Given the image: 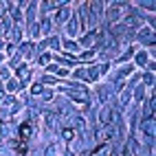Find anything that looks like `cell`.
Masks as SVG:
<instances>
[{
  "instance_id": "obj_1",
  "label": "cell",
  "mask_w": 156,
  "mask_h": 156,
  "mask_svg": "<svg viewBox=\"0 0 156 156\" xmlns=\"http://www.w3.org/2000/svg\"><path fill=\"white\" fill-rule=\"evenodd\" d=\"M31 132H33L31 123H22V126H20V139H22V141H27V139L31 136Z\"/></svg>"
},
{
  "instance_id": "obj_2",
  "label": "cell",
  "mask_w": 156,
  "mask_h": 156,
  "mask_svg": "<svg viewBox=\"0 0 156 156\" xmlns=\"http://www.w3.org/2000/svg\"><path fill=\"white\" fill-rule=\"evenodd\" d=\"M73 136H75V132H73V130H66V132H64V139H66V141H70Z\"/></svg>"
},
{
  "instance_id": "obj_4",
  "label": "cell",
  "mask_w": 156,
  "mask_h": 156,
  "mask_svg": "<svg viewBox=\"0 0 156 156\" xmlns=\"http://www.w3.org/2000/svg\"><path fill=\"white\" fill-rule=\"evenodd\" d=\"M136 62H139V64H145V55H143V53H141V55H139V57H136Z\"/></svg>"
},
{
  "instance_id": "obj_5",
  "label": "cell",
  "mask_w": 156,
  "mask_h": 156,
  "mask_svg": "<svg viewBox=\"0 0 156 156\" xmlns=\"http://www.w3.org/2000/svg\"><path fill=\"white\" fill-rule=\"evenodd\" d=\"M0 97H2V92H0Z\"/></svg>"
},
{
  "instance_id": "obj_3",
  "label": "cell",
  "mask_w": 156,
  "mask_h": 156,
  "mask_svg": "<svg viewBox=\"0 0 156 156\" xmlns=\"http://www.w3.org/2000/svg\"><path fill=\"white\" fill-rule=\"evenodd\" d=\"M31 92H33V95H40V92H42V86H33V88H31Z\"/></svg>"
}]
</instances>
